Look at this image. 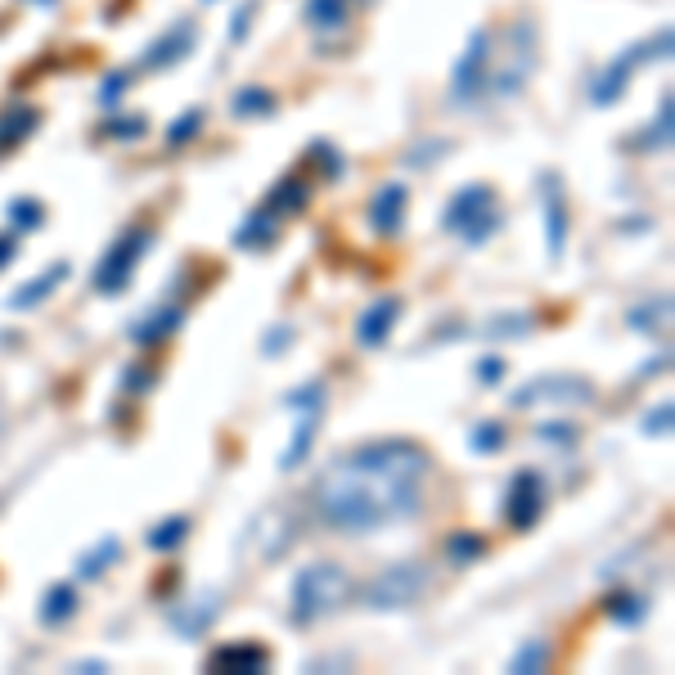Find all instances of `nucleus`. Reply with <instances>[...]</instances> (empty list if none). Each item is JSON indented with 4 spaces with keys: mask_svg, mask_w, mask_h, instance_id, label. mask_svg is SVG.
Instances as JSON below:
<instances>
[{
    "mask_svg": "<svg viewBox=\"0 0 675 675\" xmlns=\"http://www.w3.org/2000/svg\"><path fill=\"white\" fill-rule=\"evenodd\" d=\"M180 324H185V306L167 302V306H158V311H149L144 320H135L131 324V338L140 342V347H158V342H167Z\"/></svg>",
    "mask_w": 675,
    "mask_h": 675,
    "instance_id": "20",
    "label": "nucleus"
},
{
    "mask_svg": "<svg viewBox=\"0 0 675 675\" xmlns=\"http://www.w3.org/2000/svg\"><path fill=\"white\" fill-rule=\"evenodd\" d=\"M36 126H41V113H36L32 104H9L5 113H0V153L18 149V144H23Z\"/></svg>",
    "mask_w": 675,
    "mask_h": 675,
    "instance_id": "22",
    "label": "nucleus"
},
{
    "mask_svg": "<svg viewBox=\"0 0 675 675\" xmlns=\"http://www.w3.org/2000/svg\"><path fill=\"white\" fill-rule=\"evenodd\" d=\"M14 257H18V234L9 230V234H0V270H5Z\"/></svg>",
    "mask_w": 675,
    "mask_h": 675,
    "instance_id": "47",
    "label": "nucleus"
},
{
    "mask_svg": "<svg viewBox=\"0 0 675 675\" xmlns=\"http://www.w3.org/2000/svg\"><path fill=\"white\" fill-rule=\"evenodd\" d=\"M536 54H540V36L536 23L518 18V23L504 32V54L495 59L491 54V72H486V95L495 99H513L527 90L531 72H536Z\"/></svg>",
    "mask_w": 675,
    "mask_h": 675,
    "instance_id": "3",
    "label": "nucleus"
},
{
    "mask_svg": "<svg viewBox=\"0 0 675 675\" xmlns=\"http://www.w3.org/2000/svg\"><path fill=\"white\" fill-rule=\"evenodd\" d=\"M536 437L540 441H563V446H567V441H576V428H572V423H540Z\"/></svg>",
    "mask_w": 675,
    "mask_h": 675,
    "instance_id": "44",
    "label": "nucleus"
},
{
    "mask_svg": "<svg viewBox=\"0 0 675 675\" xmlns=\"http://www.w3.org/2000/svg\"><path fill=\"white\" fill-rule=\"evenodd\" d=\"M401 306H405L401 297H378V302L365 306V315L356 320V342H360V351L387 347V338H392L396 320H401Z\"/></svg>",
    "mask_w": 675,
    "mask_h": 675,
    "instance_id": "12",
    "label": "nucleus"
},
{
    "mask_svg": "<svg viewBox=\"0 0 675 675\" xmlns=\"http://www.w3.org/2000/svg\"><path fill=\"white\" fill-rule=\"evenodd\" d=\"M477 378H482L486 387H495L504 378V360L500 356H482V360H477Z\"/></svg>",
    "mask_w": 675,
    "mask_h": 675,
    "instance_id": "43",
    "label": "nucleus"
},
{
    "mask_svg": "<svg viewBox=\"0 0 675 675\" xmlns=\"http://www.w3.org/2000/svg\"><path fill=\"white\" fill-rule=\"evenodd\" d=\"M198 45V27L194 23H171L158 41L144 50V68L162 72V68H176L180 59H189V50Z\"/></svg>",
    "mask_w": 675,
    "mask_h": 675,
    "instance_id": "13",
    "label": "nucleus"
},
{
    "mask_svg": "<svg viewBox=\"0 0 675 675\" xmlns=\"http://www.w3.org/2000/svg\"><path fill=\"white\" fill-rule=\"evenodd\" d=\"M275 221H279V216H270L266 207H257V212H252L248 221L234 230V248H243V252L270 248V243H275Z\"/></svg>",
    "mask_w": 675,
    "mask_h": 675,
    "instance_id": "24",
    "label": "nucleus"
},
{
    "mask_svg": "<svg viewBox=\"0 0 675 675\" xmlns=\"http://www.w3.org/2000/svg\"><path fill=\"white\" fill-rule=\"evenodd\" d=\"M540 189H545V248H549V261H563V248H567L563 180H558V176H545V180H540Z\"/></svg>",
    "mask_w": 675,
    "mask_h": 675,
    "instance_id": "17",
    "label": "nucleus"
},
{
    "mask_svg": "<svg viewBox=\"0 0 675 675\" xmlns=\"http://www.w3.org/2000/svg\"><path fill=\"white\" fill-rule=\"evenodd\" d=\"M311 153L324 162V167H320L324 176H333V180L342 176V153H338V149H329V144H324V140H315V144H311Z\"/></svg>",
    "mask_w": 675,
    "mask_h": 675,
    "instance_id": "41",
    "label": "nucleus"
},
{
    "mask_svg": "<svg viewBox=\"0 0 675 675\" xmlns=\"http://www.w3.org/2000/svg\"><path fill=\"white\" fill-rule=\"evenodd\" d=\"M644 432H671V401H662L657 410H648Z\"/></svg>",
    "mask_w": 675,
    "mask_h": 675,
    "instance_id": "45",
    "label": "nucleus"
},
{
    "mask_svg": "<svg viewBox=\"0 0 675 675\" xmlns=\"http://www.w3.org/2000/svg\"><path fill=\"white\" fill-rule=\"evenodd\" d=\"M77 608H81L77 585L59 581V585H50V590H45V599H41V621H45V626H63V621H68Z\"/></svg>",
    "mask_w": 675,
    "mask_h": 675,
    "instance_id": "25",
    "label": "nucleus"
},
{
    "mask_svg": "<svg viewBox=\"0 0 675 675\" xmlns=\"http://www.w3.org/2000/svg\"><path fill=\"white\" fill-rule=\"evenodd\" d=\"M671 297H662V302H644V306H635V311L626 315L630 320V329H639V333H648V338H657V329L666 333V320H671Z\"/></svg>",
    "mask_w": 675,
    "mask_h": 675,
    "instance_id": "31",
    "label": "nucleus"
},
{
    "mask_svg": "<svg viewBox=\"0 0 675 675\" xmlns=\"http://www.w3.org/2000/svg\"><path fill=\"white\" fill-rule=\"evenodd\" d=\"M482 554H486V540L477 536V531H455V536H446V558H450L455 567L477 563Z\"/></svg>",
    "mask_w": 675,
    "mask_h": 675,
    "instance_id": "33",
    "label": "nucleus"
},
{
    "mask_svg": "<svg viewBox=\"0 0 675 675\" xmlns=\"http://www.w3.org/2000/svg\"><path fill=\"white\" fill-rule=\"evenodd\" d=\"M216 612H221V594H198V599H189L185 608H171L167 617H171V630L176 635H185V639H194V635H203L207 626L216 621Z\"/></svg>",
    "mask_w": 675,
    "mask_h": 675,
    "instance_id": "19",
    "label": "nucleus"
},
{
    "mask_svg": "<svg viewBox=\"0 0 675 675\" xmlns=\"http://www.w3.org/2000/svg\"><path fill=\"white\" fill-rule=\"evenodd\" d=\"M198 126H203V108H189V113H180L176 122H171V131H167V144H171V149H180L185 140H194V135H198Z\"/></svg>",
    "mask_w": 675,
    "mask_h": 675,
    "instance_id": "37",
    "label": "nucleus"
},
{
    "mask_svg": "<svg viewBox=\"0 0 675 675\" xmlns=\"http://www.w3.org/2000/svg\"><path fill=\"white\" fill-rule=\"evenodd\" d=\"M288 338H293V329H288V324H275V329L266 333V342H261V347H266V356H279Z\"/></svg>",
    "mask_w": 675,
    "mask_h": 675,
    "instance_id": "46",
    "label": "nucleus"
},
{
    "mask_svg": "<svg viewBox=\"0 0 675 675\" xmlns=\"http://www.w3.org/2000/svg\"><path fill=\"white\" fill-rule=\"evenodd\" d=\"M468 446H473L477 455H495V450L504 446V423H495V419L477 423V428L468 432Z\"/></svg>",
    "mask_w": 675,
    "mask_h": 675,
    "instance_id": "36",
    "label": "nucleus"
},
{
    "mask_svg": "<svg viewBox=\"0 0 675 675\" xmlns=\"http://www.w3.org/2000/svg\"><path fill=\"white\" fill-rule=\"evenodd\" d=\"M207 671H225V675H261L270 666V653L261 644H221L207 653Z\"/></svg>",
    "mask_w": 675,
    "mask_h": 675,
    "instance_id": "16",
    "label": "nucleus"
},
{
    "mask_svg": "<svg viewBox=\"0 0 675 675\" xmlns=\"http://www.w3.org/2000/svg\"><path fill=\"white\" fill-rule=\"evenodd\" d=\"M230 113L234 117H270V113H275V95H270V90H261V86H243L239 95L230 99Z\"/></svg>",
    "mask_w": 675,
    "mask_h": 675,
    "instance_id": "30",
    "label": "nucleus"
},
{
    "mask_svg": "<svg viewBox=\"0 0 675 675\" xmlns=\"http://www.w3.org/2000/svg\"><path fill=\"white\" fill-rule=\"evenodd\" d=\"M500 207H495V189L491 185H464L455 189V198L446 203V212H441V230L450 234H464L468 248H477V243H486L495 230H500Z\"/></svg>",
    "mask_w": 675,
    "mask_h": 675,
    "instance_id": "4",
    "label": "nucleus"
},
{
    "mask_svg": "<svg viewBox=\"0 0 675 675\" xmlns=\"http://www.w3.org/2000/svg\"><path fill=\"white\" fill-rule=\"evenodd\" d=\"M432 455L419 441L378 437L338 455L306 491V513L324 531L365 536L419 518Z\"/></svg>",
    "mask_w": 675,
    "mask_h": 675,
    "instance_id": "1",
    "label": "nucleus"
},
{
    "mask_svg": "<svg viewBox=\"0 0 675 675\" xmlns=\"http://www.w3.org/2000/svg\"><path fill=\"white\" fill-rule=\"evenodd\" d=\"M252 14H257V0H243L239 9H234V27H230V41H243L252 27Z\"/></svg>",
    "mask_w": 675,
    "mask_h": 675,
    "instance_id": "42",
    "label": "nucleus"
},
{
    "mask_svg": "<svg viewBox=\"0 0 675 675\" xmlns=\"http://www.w3.org/2000/svg\"><path fill=\"white\" fill-rule=\"evenodd\" d=\"M122 387H126L131 396H144V392L153 387V369H149V365H126V369H122Z\"/></svg>",
    "mask_w": 675,
    "mask_h": 675,
    "instance_id": "39",
    "label": "nucleus"
},
{
    "mask_svg": "<svg viewBox=\"0 0 675 675\" xmlns=\"http://www.w3.org/2000/svg\"><path fill=\"white\" fill-rule=\"evenodd\" d=\"M491 45H495V32L491 27H477L468 36L464 54L455 59V72H450V104L455 108H468L486 95V72H491Z\"/></svg>",
    "mask_w": 675,
    "mask_h": 675,
    "instance_id": "9",
    "label": "nucleus"
},
{
    "mask_svg": "<svg viewBox=\"0 0 675 675\" xmlns=\"http://www.w3.org/2000/svg\"><path fill=\"white\" fill-rule=\"evenodd\" d=\"M351 576L342 563H329V558H315L302 572L293 576V603H288V621L293 626H315L320 617L338 612L342 603L351 599Z\"/></svg>",
    "mask_w": 675,
    "mask_h": 675,
    "instance_id": "2",
    "label": "nucleus"
},
{
    "mask_svg": "<svg viewBox=\"0 0 675 675\" xmlns=\"http://www.w3.org/2000/svg\"><path fill=\"white\" fill-rule=\"evenodd\" d=\"M189 527H194V522H189L185 513H171V518H162L158 527L144 531V545H149L153 554H171L176 545H185L189 540Z\"/></svg>",
    "mask_w": 675,
    "mask_h": 675,
    "instance_id": "26",
    "label": "nucleus"
},
{
    "mask_svg": "<svg viewBox=\"0 0 675 675\" xmlns=\"http://www.w3.org/2000/svg\"><path fill=\"white\" fill-rule=\"evenodd\" d=\"M666 54H671V27H662L657 36H648V41H639V45H630V50H621L617 59H612L608 68L599 72V77H594V86H590L594 108L617 104L621 90H626L630 77H635V68H644V63H653V59H666Z\"/></svg>",
    "mask_w": 675,
    "mask_h": 675,
    "instance_id": "7",
    "label": "nucleus"
},
{
    "mask_svg": "<svg viewBox=\"0 0 675 675\" xmlns=\"http://www.w3.org/2000/svg\"><path fill=\"white\" fill-rule=\"evenodd\" d=\"M509 671L518 675H536V671H549V639H527V644L513 653Z\"/></svg>",
    "mask_w": 675,
    "mask_h": 675,
    "instance_id": "34",
    "label": "nucleus"
},
{
    "mask_svg": "<svg viewBox=\"0 0 675 675\" xmlns=\"http://www.w3.org/2000/svg\"><path fill=\"white\" fill-rule=\"evenodd\" d=\"M68 275H72V266H68V261H54L50 270H41L36 279H27V284H18L14 293H9V311H32V306L50 302V297H54V288H59Z\"/></svg>",
    "mask_w": 675,
    "mask_h": 675,
    "instance_id": "18",
    "label": "nucleus"
},
{
    "mask_svg": "<svg viewBox=\"0 0 675 675\" xmlns=\"http://www.w3.org/2000/svg\"><path fill=\"white\" fill-rule=\"evenodd\" d=\"M671 144V95H662V108H657V117H653V126H648V135H635L630 140V149H666Z\"/></svg>",
    "mask_w": 675,
    "mask_h": 675,
    "instance_id": "32",
    "label": "nucleus"
},
{
    "mask_svg": "<svg viewBox=\"0 0 675 675\" xmlns=\"http://www.w3.org/2000/svg\"><path fill=\"white\" fill-rule=\"evenodd\" d=\"M149 243H153V230L149 225H131V230H122L113 243H108V252L99 257V266H95V293L99 297H117V293H126L131 288V275H135V266H140V257L149 252Z\"/></svg>",
    "mask_w": 675,
    "mask_h": 675,
    "instance_id": "6",
    "label": "nucleus"
},
{
    "mask_svg": "<svg viewBox=\"0 0 675 675\" xmlns=\"http://www.w3.org/2000/svg\"><path fill=\"white\" fill-rule=\"evenodd\" d=\"M293 540H297V522L284 518V509H266L248 531H243V545H257V563H275Z\"/></svg>",
    "mask_w": 675,
    "mask_h": 675,
    "instance_id": "11",
    "label": "nucleus"
},
{
    "mask_svg": "<svg viewBox=\"0 0 675 675\" xmlns=\"http://www.w3.org/2000/svg\"><path fill=\"white\" fill-rule=\"evenodd\" d=\"M603 612H608L617 626H639V621L648 617V599L644 594H635V590H608Z\"/></svg>",
    "mask_w": 675,
    "mask_h": 675,
    "instance_id": "27",
    "label": "nucleus"
},
{
    "mask_svg": "<svg viewBox=\"0 0 675 675\" xmlns=\"http://www.w3.org/2000/svg\"><path fill=\"white\" fill-rule=\"evenodd\" d=\"M32 5H59V0H32Z\"/></svg>",
    "mask_w": 675,
    "mask_h": 675,
    "instance_id": "48",
    "label": "nucleus"
},
{
    "mask_svg": "<svg viewBox=\"0 0 675 675\" xmlns=\"http://www.w3.org/2000/svg\"><path fill=\"white\" fill-rule=\"evenodd\" d=\"M144 131H149V122H144L140 113H131V117H113V122L104 126L108 140H140Z\"/></svg>",
    "mask_w": 675,
    "mask_h": 675,
    "instance_id": "38",
    "label": "nucleus"
},
{
    "mask_svg": "<svg viewBox=\"0 0 675 675\" xmlns=\"http://www.w3.org/2000/svg\"><path fill=\"white\" fill-rule=\"evenodd\" d=\"M531 329H536V315L518 311V315H495L482 333L486 338H522V333H531Z\"/></svg>",
    "mask_w": 675,
    "mask_h": 675,
    "instance_id": "35",
    "label": "nucleus"
},
{
    "mask_svg": "<svg viewBox=\"0 0 675 675\" xmlns=\"http://www.w3.org/2000/svg\"><path fill=\"white\" fill-rule=\"evenodd\" d=\"M405 203H410V189H405L401 180H387V185L369 198V230L383 234V239H392V234L401 230V221H405Z\"/></svg>",
    "mask_w": 675,
    "mask_h": 675,
    "instance_id": "14",
    "label": "nucleus"
},
{
    "mask_svg": "<svg viewBox=\"0 0 675 675\" xmlns=\"http://www.w3.org/2000/svg\"><path fill=\"white\" fill-rule=\"evenodd\" d=\"M5 221L14 234H27V230H41L45 225V207L36 198H9L5 203Z\"/></svg>",
    "mask_w": 675,
    "mask_h": 675,
    "instance_id": "29",
    "label": "nucleus"
},
{
    "mask_svg": "<svg viewBox=\"0 0 675 675\" xmlns=\"http://www.w3.org/2000/svg\"><path fill=\"white\" fill-rule=\"evenodd\" d=\"M126 81H131V72H108V77L99 81V104H104V108H113L117 99H122Z\"/></svg>",
    "mask_w": 675,
    "mask_h": 675,
    "instance_id": "40",
    "label": "nucleus"
},
{
    "mask_svg": "<svg viewBox=\"0 0 675 675\" xmlns=\"http://www.w3.org/2000/svg\"><path fill=\"white\" fill-rule=\"evenodd\" d=\"M545 477L536 473V468H518V473L509 477V495H504V518H509L513 531H531L540 522V513H545Z\"/></svg>",
    "mask_w": 675,
    "mask_h": 675,
    "instance_id": "10",
    "label": "nucleus"
},
{
    "mask_svg": "<svg viewBox=\"0 0 675 675\" xmlns=\"http://www.w3.org/2000/svg\"><path fill=\"white\" fill-rule=\"evenodd\" d=\"M306 198H311V185H306L302 176H297V171H288L284 180H275V185H270V194H266V212L270 216H293V212H302L306 207Z\"/></svg>",
    "mask_w": 675,
    "mask_h": 675,
    "instance_id": "21",
    "label": "nucleus"
},
{
    "mask_svg": "<svg viewBox=\"0 0 675 675\" xmlns=\"http://www.w3.org/2000/svg\"><path fill=\"white\" fill-rule=\"evenodd\" d=\"M117 554H122V540L117 536H104L90 554H81L77 558V581H99V576L108 572V567L117 563Z\"/></svg>",
    "mask_w": 675,
    "mask_h": 675,
    "instance_id": "28",
    "label": "nucleus"
},
{
    "mask_svg": "<svg viewBox=\"0 0 675 675\" xmlns=\"http://www.w3.org/2000/svg\"><path fill=\"white\" fill-rule=\"evenodd\" d=\"M531 401H572V405H590L594 387L585 378H536L522 392H513V405H531Z\"/></svg>",
    "mask_w": 675,
    "mask_h": 675,
    "instance_id": "15",
    "label": "nucleus"
},
{
    "mask_svg": "<svg viewBox=\"0 0 675 675\" xmlns=\"http://www.w3.org/2000/svg\"><path fill=\"white\" fill-rule=\"evenodd\" d=\"M423 590H428V567L423 563H387L383 572L360 585V603L369 612H396L419 603Z\"/></svg>",
    "mask_w": 675,
    "mask_h": 675,
    "instance_id": "5",
    "label": "nucleus"
},
{
    "mask_svg": "<svg viewBox=\"0 0 675 675\" xmlns=\"http://www.w3.org/2000/svg\"><path fill=\"white\" fill-rule=\"evenodd\" d=\"M351 5H356V0H306L302 23L311 27V32H338V27H347Z\"/></svg>",
    "mask_w": 675,
    "mask_h": 675,
    "instance_id": "23",
    "label": "nucleus"
},
{
    "mask_svg": "<svg viewBox=\"0 0 675 675\" xmlns=\"http://www.w3.org/2000/svg\"><path fill=\"white\" fill-rule=\"evenodd\" d=\"M324 378H306L297 392H288L284 401H288V410L297 414V423H293V437H288V446H284V455H279V468H297L306 455H311V446H315V432H320V414H324Z\"/></svg>",
    "mask_w": 675,
    "mask_h": 675,
    "instance_id": "8",
    "label": "nucleus"
}]
</instances>
